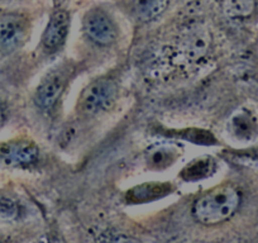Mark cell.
<instances>
[{
  "label": "cell",
  "instance_id": "obj_12",
  "mask_svg": "<svg viewBox=\"0 0 258 243\" xmlns=\"http://www.w3.org/2000/svg\"><path fill=\"white\" fill-rule=\"evenodd\" d=\"M167 7L168 0H132L131 13L137 21L150 22L158 18Z\"/></svg>",
  "mask_w": 258,
  "mask_h": 243
},
{
  "label": "cell",
  "instance_id": "obj_4",
  "mask_svg": "<svg viewBox=\"0 0 258 243\" xmlns=\"http://www.w3.org/2000/svg\"><path fill=\"white\" fill-rule=\"evenodd\" d=\"M39 158V148L32 141L17 140L0 145V167H28Z\"/></svg>",
  "mask_w": 258,
  "mask_h": 243
},
{
  "label": "cell",
  "instance_id": "obj_13",
  "mask_svg": "<svg viewBox=\"0 0 258 243\" xmlns=\"http://www.w3.org/2000/svg\"><path fill=\"white\" fill-rule=\"evenodd\" d=\"M215 166L217 165H215L214 158L212 157L205 156V157L195 158L182 168L180 176L182 180L190 181V183L199 181L212 176L215 171Z\"/></svg>",
  "mask_w": 258,
  "mask_h": 243
},
{
  "label": "cell",
  "instance_id": "obj_1",
  "mask_svg": "<svg viewBox=\"0 0 258 243\" xmlns=\"http://www.w3.org/2000/svg\"><path fill=\"white\" fill-rule=\"evenodd\" d=\"M239 192L232 185H220L198 198L192 205V215L204 225H215L233 217L240 205Z\"/></svg>",
  "mask_w": 258,
  "mask_h": 243
},
{
  "label": "cell",
  "instance_id": "obj_11",
  "mask_svg": "<svg viewBox=\"0 0 258 243\" xmlns=\"http://www.w3.org/2000/svg\"><path fill=\"white\" fill-rule=\"evenodd\" d=\"M229 130L237 140L250 141L258 133L257 120L248 110L239 111L230 119Z\"/></svg>",
  "mask_w": 258,
  "mask_h": 243
},
{
  "label": "cell",
  "instance_id": "obj_14",
  "mask_svg": "<svg viewBox=\"0 0 258 243\" xmlns=\"http://www.w3.org/2000/svg\"><path fill=\"white\" fill-rule=\"evenodd\" d=\"M222 9L228 18H247L254 12L255 0H223Z\"/></svg>",
  "mask_w": 258,
  "mask_h": 243
},
{
  "label": "cell",
  "instance_id": "obj_15",
  "mask_svg": "<svg viewBox=\"0 0 258 243\" xmlns=\"http://www.w3.org/2000/svg\"><path fill=\"white\" fill-rule=\"evenodd\" d=\"M171 135H175L186 141L197 143V145H215V137L212 133L208 132V131L185 130L178 131V132H172Z\"/></svg>",
  "mask_w": 258,
  "mask_h": 243
},
{
  "label": "cell",
  "instance_id": "obj_3",
  "mask_svg": "<svg viewBox=\"0 0 258 243\" xmlns=\"http://www.w3.org/2000/svg\"><path fill=\"white\" fill-rule=\"evenodd\" d=\"M212 36L203 27H191L180 37L176 46L177 56L186 63H197L204 58L210 49Z\"/></svg>",
  "mask_w": 258,
  "mask_h": 243
},
{
  "label": "cell",
  "instance_id": "obj_6",
  "mask_svg": "<svg viewBox=\"0 0 258 243\" xmlns=\"http://www.w3.org/2000/svg\"><path fill=\"white\" fill-rule=\"evenodd\" d=\"M84 29L91 41L101 46L111 44L116 39V28L105 12L93 9L84 18Z\"/></svg>",
  "mask_w": 258,
  "mask_h": 243
},
{
  "label": "cell",
  "instance_id": "obj_9",
  "mask_svg": "<svg viewBox=\"0 0 258 243\" xmlns=\"http://www.w3.org/2000/svg\"><path fill=\"white\" fill-rule=\"evenodd\" d=\"M173 192V187L170 183H145L135 187L129 190L125 195L126 202L132 204H142V203H150L153 200L161 199L166 195Z\"/></svg>",
  "mask_w": 258,
  "mask_h": 243
},
{
  "label": "cell",
  "instance_id": "obj_8",
  "mask_svg": "<svg viewBox=\"0 0 258 243\" xmlns=\"http://www.w3.org/2000/svg\"><path fill=\"white\" fill-rule=\"evenodd\" d=\"M70 28V14L66 11H56L49 18L42 42L47 49H56L68 37Z\"/></svg>",
  "mask_w": 258,
  "mask_h": 243
},
{
  "label": "cell",
  "instance_id": "obj_5",
  "mask_svg": "<svg viewBox=\"0 0 258 243\" xmlns=\"http://www.w3.org/2000/svg\"><path fill=\"white\" fill-rule=\"evenodd\" d=\"M28 22L21 14H7L0 19V52L12 53L26 42Z\"/></svg>",
  "mask_w": 258,
  "mask_h": 243
},
{
  "label": "cell",
  "instance_id": "obj_16",
  "mask_svg": "<svg viewBox=\"0 0 258 243\" xmlns=\"http://www.w3.org/2000/svg\"><path fill=\"white\" fill-rule=\"evenodd\" d=\"M18 215V205L8 198H0V217L4 219H14Z\"/></svg>",
  "mask_w": 258,
  "mask_h": 243
},
{
  "label": "cell",
  "instance_id": "obj_7",
  "mask_svg": "<svg viewBox=\"0 0 258 243\" xmlns=\"http://www.w3.org/2000/svg\"><path fill=\"white\" fill-rule=\"evenodd\" d=\"M66 74L63 70L51 71L39 84L36 91V104L41 109L49 110L61 96L66 85Z\"/></svg>",
  "mask_w": 258,
  "mask_h": 243
},
{
  "label": "cell",
  "instance_id": "obj_17",
  "mask_svg": "<svg viewBox=\"0 0 258 243\" xmlns=\"http://www.w3.org/2000/svg\"><path fill=\"white\" fill-rule=\"evenodd\" d=\"M4 118H6V111H4L3 105L0 104V126H2V123L4 122Z\"/></svg>",
  "mask_w": 258,
  "mask_h": 243
},
{
  "label": "cell",
  "instance_id": "obj_2",
  "mask_svg": "<svg viewBox=\"0 0 258 243\" xmlns=\"http://www.w3.org/2000/svg\"><path fill=\"white\" fill-rule=\"evenodd\" d=\"M116 95V85L109 79H99L91 83L83 91L79 100L80 110L86 115H99L108 110L114 103Z\"/></svg>",
  "mask_w": 258,
  "mask_h": 243
},
{
  "label": "cell",
  "instance_id": "obj_10",
  "mask_svg": "<svg viewBox=\"0 0 258 243\" xmlns=\"http://www.w3.org/2000/svg\"><path fill=\"white\" fill-rule=\"evenodd\" d=\"M181 156V150L173 145H157L146 152V162L151 170H165Z\"/></svg>",
  "mask_w": 258,
  "mask_h": 243
}]
</instances>
